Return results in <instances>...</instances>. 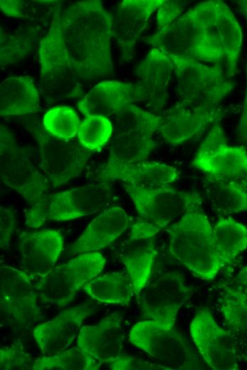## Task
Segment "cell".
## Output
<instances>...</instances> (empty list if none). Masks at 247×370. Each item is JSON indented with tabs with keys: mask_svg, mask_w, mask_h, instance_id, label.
<instances>
[{
	"mask_svg": "<svg viewBox=\"0 0 247 370\" xmlns=\"http://www.w3.org/2000/svg\"><path fill=\"white\" fill-rule=\"evenodd\" d=\"M67 53L80 77L94 81L112 74L113 16L98 0L78 1L60 14Z\"/></svg>",
	"mask_w": 247,
	"mask_h": 370,
	"instance_id": "obj_1",
	"label": "cell"
},
{
	"mask_svg": "<svg viewBox=\"0 0 247 370\" xmlns=\"http://www.w3.org/2000/svg\"><path fill=\"white\" fill-rule=\"evenodd\" d=\"M143 41L167 56L213 64H220L225 58L215 26L214 1L198 4Z\"/></svg>",
	"mask_w": 247,
	"mask_h": 370,
	"instance_id": "obj_2",
	"label": "cell"
},
{
	"mask_svg": "<svg viewBox=\"0 0 247 370\" xmlns=\"http://www.w3.org/2000/svg\"><path fill=\"white\" fill-rule=\"evenodd\" d=\"M167 231L169 252L175 259L204 280H212L217 275L222 266L214 246L213 228L199 195Z\"/></svg>",
	"mask_w": 247,
	"mask_h": 370,
	"instance_id": "obj_3",
	"label": "cell"
},
{
	"mask_svg": "<svg viewBox=\"0 0 247 370\" xmlns=\"http://www.w3.org/2000/svg\"><path fill=\"white\" fill-rule=\"evenodd\" d=\"M0 137L1 181L27 201L26 223L30 228H38L48 216L49 182L33 164L25 149L16 143L12 133L2 125Z\"/></svg>",
	"mask_w": 247,
	"mask_h": 370,
	"instance_id": "obj_4",
	"label": "cell"
},
{
	"mask_svg": "<svg viewBox=\"0 0 247 370\" xmlns=\"http://www.w3.org/2000/svg\"><path fill=\"white\" fill-rule=\"evenodd\" d=\"M57 14L51 26L38 44L40 92L49 103L79 101L86 95L84 81L71 60L65 46Z\"/></svg>",
	"mask_w": 247,
	"mask_h": 370,
	"instance_id": "obj_5",
	"label": "cell"
},
{
	"mask_svg": "<svg viewBox=\"0 0 247 370\" xmlns=\"http://www.w3.org/2000/svg\"><path fill=\"white\" fill-rule=\"evenodd\" d=\"M174 65L178 102L193 110L217 111L219 103L233 90L234 83L220 64L168 56Z\"/></svg>",
	"mask_w": 247,
	"mask_h": 370,
	"instance_id": "obj_6",
	"label": "cell"
},
{
	"mask_svg": "<svg viewBox=\"0 0 247 370\" xmlns=\"http://www.w3.org/2000/svg\"><path fill=\"white\" fill-rule=\"evenodd\" d=\"M174 327L149 319L141 321L131 328L128 341L170 370L202 369L197 352Z\"/></svg>",
	"mask_w": 247,
	"mask_h": 370,
	"instance_id": "obj_7",
	"label": "cell"
},
{
	"mask_svg": "<svg viewBox=\"0 0 247 370\" xmlns=\"http://www.w3.org/2000/svg\"><path fill=\"white\" fill-rule=\"evenodd\" d=\"M105 261L99 253L89 252L54 267L34 283L39 300L60 307L67 306L84 285L101 272Z\"/></svg>",
	"mask_w": 247,
	"mask_h": 370,
	"instance_id": "obj_8",
	"label": "cell"
},
{
	"mask_svg": "<svg viewBox=\"0 0 247 370\" xmlns=\"http://www.w3.org/2000/svg\"><path fill=\"white\" fill-rule=\"evenodd\" d=\"M189 332L202 360L215 370L239 369L238 347L229 330L221 328L207 307L192 318Z\"/></svg>",
	"mask_w": 247,
	"mask_h": 370,
	"instance_id": "obj_9",
	"label": "cell"
},
{
	"mask_svg": "<svg viewBox=\"0 0 247 370\" xmlns=\"http://www.w3.org/2000/svg\"><path fill=\"white\" fill-rule=\"evenodd\" d=\"M40 148V166L49 184L57 187L79 176L92 155L78 140L60 139L44 128L35 132Z\"/></svg>",
	"mask_w": 247,
	"mask_h": 370,
	"instance_id": "obj_10",
	"label": "cell"
},
{
	"mask_svg": "<svg viewBox=\"0 0 247 370\" xmlns=\"http://www.w3.org/2000/svg\"><path fill=\"white\" fill-rule=\"evenodd\" d=\"M192 295L182 275L168 272L150 280L140 294L145 317L161 324L175 326L180 310Z\"/></svg>",
	"mask_w": 247,
	"mask_h": 370,
	"instance_id": "obj_11",
	"label": "cell"
},
{
	"mask_svg": "<svg viewBox=\"0 0 247 370\" xmlns=\"http://www.w3.org/2000/svg\"><path fill=\"white\" fill-rule=\"evenodd\" d=\"M123 186L141 218L160 229L182 216L198 196L168 186L146 189L123 181Z\"/></svg>",
	"mask_w": 247,
	"mask_h": 370,
	"instance_id": "obj_12",
	"label": "cell"
},
{
	"mask_svg": "<svg viewBox=\"0 0 247 370\" xmlns=\"http://www.w3.org/2000/svg\"><path fill=\"white\" fill-rule=\"evenodd\" d=\"M31 276L23 270L1 265L0 267L1 310L18 325L27 327L42 316L38 295Z\"/></svg>",
	"mask_w": 247,
	"mask_h": 370,
	"instance_id": "obj_13",
	"label": "cell"
},
{
	"mask_svg": "<svg viewBox=\"0 0 247 370\" xmlns=\"http://www.w3.org/2000/svg\"><path fill=\"white\" fill-rule=\"evenodd\" d=\"M94 311L89 304H82L37 325L33 330V337L42 354L52 355L68 349L77 338L83 322Z\"/></svg>",
	"mask_w": 247,
	"mask_h": 370,
	"instance_id": "obj_14",
	"label": "cell"
},
{
	"mask_svg": "<svg viewBox=\"0 0 247 370\" xmlns=\"http://www.w3.org/2000/svg\"><path fill=\"white\" fill-rule=\"evenodd\" d=\"M123 316L114 312L93 325L82 327L77 346L101 364L117 359L123 354L125 333Z\"/></svg>",
	"mask_w": 247,
	"mask_h": 370,
	"instance_id": "obj_15",
	"label": "cell"
},
{
	"mask_svg": "<svg viewBox=\"0 0 247 370\" xmlns=\"http://www.w3.org/2000/svg\"><path fill=\"white\" fill-rule=\"evenodd\" d=\"M105 183L89 184L48 195V216L52 221H68L101 210L109 197Z\"/></svg>",
	"mask_w": 247,
	"mask_h": 370,
	"instance_id": "obj_16",
	"label": "cell"
},
{
	"mask_svg": "<svg viewBox=\"0 0 247 370\" xmlns=\"http://www.w3.org/2000/svg\"><path fill=\"white\" fill-rule=\"evenodd\" d=\"M163 0H124L118 5L113 17V36L119 48L121 60L129 61L135 46L152 14Z\"/></svg>",
	"mask_w": 247,
	"mask_h": 370,
	"instance_id": "obj_17",
	"label": "cell"
},
{
	"mask_svg": "<svg viewBox=\"0 0 247 370\" xmlns=\"http://www.w3.org/2000/svg\"><path fill=\"white\" fill-rule=\"evenodd\" d=\"M63 236L57 229L25 233L20 237L21 264L31 278H42L53 268L63 249Z\"/></svg>",
	"mask_w": 247,
	"mask_h": 370,
	"instance_id": "obj_18",
	"label": "cell"
},
{
	"mask_svg": "<svg viewBox=\"0 0 247 370\" xmlns=\"http://www.w3.org/2000/svg\"><path fill=\"white\" fill-rule=\"evenodd\" d=\"M144 102L138 83L103 81L91 88L77 102V108L84 116L101 115L110 117L128 104Z\"/></svg>",
	"mask_w": 247,
	"mask_h": 370,
	"instance_id": "obj_19",
	"label": "cell"
},
{
	"mask_svg": "<svg viewBox=\"0 0 247 370\" xmlns=\"http://www.w3.org/2000/svg\"><path fill=\"white\" fill-rule=\"evenodd\" d=\"M173 72L172 60L157 48L151 49L136 68L143 102L154 112L160 111L166 102Z\"/></svg>",
	"mask_w": 247,
	"mask_h": 370,
	"instance_id": "obj_20",
	"label": "cell"
},
{
	"mask_svg": "<svg viewBox=\"0 0 247 370\" xmlns=\"http://www.w3.org/2000/svg\"><path fill=\"white\" fill-rule=\"evenodd\" d=\"M129 219L121 207L113 206L95 217L80 236L68 246L71 255L101 249L117 239L128 228Z\"/></svg>",
	"mask_w": 247,
	"mask_h": 370,
	"instance_id": "obj_21",
	"label": "cell"
},
{
	"mask_svg": "<svg viewBox=\"0 0 247 370\" xmlns=\"http://www.w3.org/2000/svg\"><path fill=\"white\" fill-rule=\"evenodd\" d=\"M8 23L1 26L0 64L2 69L27 58L50 28L13 18Z\"/></svg>",
	"mask_w": 247,
	"mask_h": 370,
	"instance_id": "obj_22",
	"label": "cell"
},
{
	"mask_svg": "<svg viewBox=\"0 0 247 370\" xmlns=\"http://www.w3.org/2000/svg\"><path fill=\"white\" fill-rule=\"evenodd\" d=\"M220 116L219 111L202 112L177 103L161 115L159 132L168 144L178 145L194 137Z\"/></svg>",
	"mask_w": 247,
	"mask_h": 370,
	"instance_id": "obj_23",
	"label": "cell"
},
{
	"mask_svg": "<svg viewBox=\"0 0 247 370\" xmlns=\"http://www.w3.org/2000/svg\"><path fill=\"white\" fill-rule=\"evenodd\" d=\"M119 255L126 271L131 277L135 295L140 294L150 280L157 255L155 236H145L130 232L128 238L121 245Z\"/></svg>",
	"mask_w": 247,
	"mask_h": 370,
	"instance_id": "obj_24",
	"label": "cell"
},
{
	"mask_svg": "<svg viewBox=\"0 0 247 370\" xmlns=\"http://www.w3.org/2000/svg\"><path fill=\"white\" fill-rule=\"evenodd\" d=\"M192 164L207 176L247 189V152L243 147L227 144L209 157L194 158Z\"/></svg>",
	"mask_w": 247,
	"mask_h": 370,
	"instance_id": "obj_25",
	"label": "cell"
},
{
	"mask_svg": "<svg viewBox=\"0 0 247 370\" xmlns=\"http://www.w3.org/2000/svg\"><path fill=\"white\" fill-rule=\"evenodd\" d=\"M40 97L29 76H10L0 84V115L20 116L39 112Z\"/></svg>",
	"mask_w": 247,
	"mask_h": 370,
	"instance_id": "obj_26",
	"label": "cell"
},
{
	"mask_svg": "<svg viewBox=\"0 0 247 370\" xmlns=\"http://www.w3.org/2000/svg\"><path fill=\"white\" fill-rule=\"evenodd\" d=\"M157 146L152 135L149 134L141 132L116 134L111 141L109 160L101 172V177L103 178L120 167L146 162Z\"/></svg>",
	"mask_w": 247,
	"mask_h": 370,
	"instance_id": "obj_27",
	"label": "cell"
},
{
	"mask_svg": "<svg viewBox=\"0 0 247 370\" xmlns=\"http://www.w3.org/2000/svg\"><path fill=\"white\" fill-rule=\"evenodd\" d=\"M179 176L177 169L170 165L156 162H143L120 167L102 179H119L146 189L168 186Z\"/></svg>",
	"mask_w": 247,
	"mask_h": 370,
	"instance_id": "obj_28",
	"label": "cell"
},
{
	"mask_svg": "<svg viewBox=\"0 0 247 370\" xmlns=\"http://www.w3.org/2000/svg\"><path fill=\"white\" fill-rule=\"evenodd\" d=\"M214 2L215 26L224 52L226 74L231 78L237 70L242 46V31L229 6L221 1L215 0Z\"/></svg>",
	"mask_w": 247,
	"mask_h": 370,
	"instance_id": "obj_29",
	"label": "cell"
},
{
	"mask_svg": "<svg viewBox=\"0 0 247 370\" xmlns=\"http://www.w3.org/2000/svg\"><path fill=\"white\" fill-rule=\"evenodd\" d=\"M82 289L92 299L107 304L128 305L135 288L126 271L110 272L87 282Z\"/></svg>",
	"mask_w": 247,
	"mask_h": 370,
	"instance_id": "obj_30",
	"label": "cell"
},
{
	"mask_svg": "<svg viewBox=\"0 0 247 370\" xmlns=\"http://www.w3.org/2000/svg\"><path fill=\"white\" fill-rule=\"evenodd\" d=\"M214 246L223 267L247 249V228L231 217L221 218L213 228Z\"/></svg>",
	"mask_w": 247,
	"mask_h": 370,
	"instance_id": "obj_31",
	"label": "cell"
},
{
	"mask_svg": "<svg viewBox=\"0 0 247 370\" xmlns=\"http://www.w3.org/2000/svg\"><path fill=\"white\" fill-rule=\"evenodd\" d=\"M220 308L238 347L240 344L247 349V290L224 286Z\"/></svg>",
	"mask_w": 247,
	"mask_h": 370,
	"instance_id": "obj_32",
	"label": "cell"
},
{
	"mask_svg": "<svg viewBox=\"0 0 247 370\" xmlns=\"http://www.w3.org/2000/svg\"><path fill=\"white\" fill-rule=\"evenodd\" d=\"M204 186L209 203L217 214L247 212V189L243 186L209 176L206 177Z\"/></svg>",
	"mask_w": 247,
	"mask_h": 370,
	"instance_id": "obj_33",
	"label": "cell"
},
{
	"mask_svg": "<svg viewBox=\"0 0 247 370\" xmlns=\"http://www.w3.org/2000/svg\"><path fill=\"white\" fill-rule=\"evenodd\" d=\"M62 3L57 1L1 0V11L9 18H18L50 27L60 11Z\"/></svg>",
	"mask_w": 247,
	"mask_h": 370,
	"instance_id": "obj_34",
	"label": "cell"
},
{
	"mask_svg": "<svg viewBox=\"0 0 247 370\" xmlns=\"http://www.w3.org/2000/svg\"><path fill=\"white\" fill-rule=\"evenodd\" d=\"M109 118L116 134L141 132L153 135L161 125V116L145 111L134 103L126 105Z\"/></svg>",
	"mask_w": 247,
	"mask_h": 370,
	"instance_id": "obj_35",
	"label": "cell"
},
{
	"mask_svg": "<svg viewBox=\"0 0 247 370\" xmlns=\"http://www.w3.org/2000/svg\"><path fill=\"white\" fill-rule=\"evenodd\" d=\"M101 366L99 361L77 346L55 354L36 358L33 370H97Z\"/></svg>",
	"mask_w": 247,
	"mask_h": 370,
	"instance_id": "obj_36",
	"label": "cell"
},
{
	"mask_svg": "<svg viewBox=\"0 0 247 370\" xmlns=\"http://www.w3.org/2000/svg\"><path fill=\"white\" fill-rule=\"evenodd\" d=\"M79 120L77 112L69 106H55L44 115L43 128L60 139L70 140L77 134Z\"/></svg>",
	"mask_w": 247,
	"mask_h": 370,
	"instance_id": "obj_37",
	"label": "cell"
},
{
	"mask_svg": "<svg viewBox=\"0 0 247 370\" xmlns=\"http://www.w3.org/2000/svg\"><path fill=\"white\" fill-rule=\"evenodd\" d=\"M114 128L109 118L88 115L80 122L77 140L89 151L99 152L109 140Z\"/></svg>",
	"mask_w": 247,
	"mask_h": 370,
	"instance_id": "obj_38",
	"label": "cell"
},
{
	"mask_svg": "<svg viewBox=\"0 0 247 370\" xmlns=\"http://www.w3.org/2000/svg\"><path fill=\"white\" fill-rule=\"evenodd\" d=\"M33 363L34 360L19 341L0 349V369L2 370H31Z\"/></svg>",
	"mask_w": 247,
	"mask_h": 370,
	"instance_id": "obj_39",
	"label": "cell"
},
{
	"mask_svg": "<svg viewBox=\"0 0 247 370\" xmlns=\"http://www.w3.org/2000/svg\"><path fill=\"white\" fill-rule=\"evenodd\" d=\"M227 144L223 129L216 123L200 144L194 158L209 157Z\"/></svg>",
	"mask_w": 247,
	"mask_h": 370,
	"instance_id": "obj_40",
	"label": "cell"
},
{
	"mask_svg": "<svg viewBox=\"0 0 247 370\" xmlns=\"http://www.w3.org/2000/svg\"><path fill=\"white\" fill-rule=\"evenodd\" d=\"M107 364L112 370H170L160 363L145 361L124 353L117 359Z\"/></svg>",
	"mask_w": 247,
	"mask_h": 370,
	"instance_id": "obj_41",
	"label": "cell"
},
{
	"mask_svg": "<svg viewBox=\"0 0 247 370\" xmlns=\"http://www.w3.org/2000/svg\"><path fill=\"white\" fill-rule=\"evenodd\" d=\"M184 10V4L178 1H165L158 9L157 31L171 25L180 18Z\"/></svg>",
	"mask_w": 247,
	"mask_h": 370,
	"instance_id": "obj_42",
	"label": "cell"
},
{
	"mask_svg": "<svg viewBox=\"0 0 247 370\" xmlns=\"http://www.w3.org/2000/svg\"><path fill=\"white\" fill-rule=\"evenodd\" d=\"M16 226L14 212L9 208L0 207V245L4 250L9 248Z\"/></svg>",
	"mask_w": 247,
	"mask_h": 370,
	"instance_id": "obj_43",
	"label": "cell"
},
{
	"mask_svg": "<svg viewBox=\"0 0 247 370\" xmlns=\"http://www.w3.org/2000/svg\"><path fill=\"white\" fill-rule=\"evenodd\" d=\"M246 77H247V68H246ZM238 137L247 143V83L245 99L243 102V107L241 118L239 120L238 129H237Z\"/></svg>",
	"mask_w": 247,
	"mask_h": 370,
	"instance_id": "obj_44",
	"label": "cell"
},
{
	"mask_svg": "<svg viewBox=\"0 0 247 370\" xmlns=\"http://www.w3.org/2000/svg\"><path fill=\"white\" fill-rule=\"evenodd\" d=\"M236 286L247 290V265L242 268L234 278Z\"/></svg>",
	"mask_w": 247,
	"mask_h": 370,
	"instance_id": "obj_45",
	"label": "cell"
},
{
	"mask_svg": "<svg viewBox=\"0 0 247 370\" xmlns=\"http://www.w3.org/2000/svg\"><path fill=\"white\" fill-rule=\"evenodd\" d=\"M240 11L247 18V0H240L236 1Z\"/></svg>",
	"mask_w": 247,
	"mask_h": 370,
	"instance_id": "obj_46",
	"label": "cell"
}]
</instances>
